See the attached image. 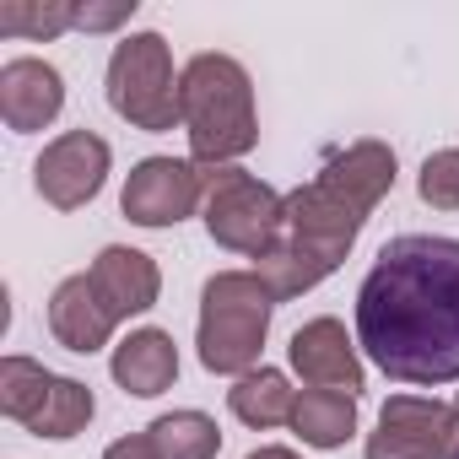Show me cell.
Here are the masks:
<instances>
[{"label":"cell","instance_id":"cell-1","mask_svg":"<svg viewBox=\"0 0 459 459\" xmlns=\"http://www.w3.org/2000/svg\"><path fill=\"white\" fill-rule=\"evenodd\" d=\"M357 341L394 384L459 378V238H389L357 292Z\"/></svg>","mask_w":459,"mask_h":459},{"label":"cell","instance_id":"cell-2","mask_svg":"<svg viewBox=\"0 0 459 459\" xmlns=\"http://www.w3.org/2000/svg\"><path fill=\"white\" fill-rule=\"evenodd\" d=\"M394 189V152L384 141H357L351 152H341L335 162H325V173L303 189L287 195V221L271 255L255 260V276L276 292V303L319 287L346 249L357 244L368 211Z\"/></svg>","mask_w":459,"mask_h":459},{"label":"cell","instance_id":"cell-3","mask_svg":"<svg viewBox=\"0 0 459 459\" xmlns=\"http://www.w3.org/2000/svg\"><path fill=\"white\" fill-rule=\"evenodd\" d=\"M178 103H184V130L189 152L205 168H227L260 141L255 119V87L249 71L227 55H195L178 76Z\"/></svg>","mask_w":459,"mask_h":459},{"label":"cell","instance_id":"cell-4","mask_svg":"<svg viewBox=\"0 0 459 459\" xmlns=\"http://www.w3.org/2000/svg\"><path fill=\"white\" fill-rule=\"evenodd\" d=\"M276 292L255 271H221L200 292V362L211 373H255Z\"/></svg>","mask_w":459,"mask_h":459},{"label":"cell","instance_id":"cell-5","mask_svg":"<svg viewBox=\"0 0 459 459\" xmlns=\"http://www.w3.org/2000/svg\"><path fill=\"white\" fill-rule=\"evenodd\" d=\"M281 221H287V200L260 184L244 168H211L205 173V233L233 249V255H271L281 238Z\"/></svg>","mask_w":459,"mask_h":459},{"label":"cell","instance_id":"cell-6","mask_svg":"<svg viewBox=\"0 0 459 459\" xmlns=\"http://www.w3.org/2000/svg\"><path fill=\"white\" fill-rule=\"evenodd\" d=\"M108 103L135 130H173V125H184L173 60H168V44L157 33H130L114 49V60H108Z\"/></svg>","mask_w":459,"mask_h":459},{"label":"cell","instance_id":"cell-7","mask_svg":"<svg viewBox=\"0 0 459 459\" xmlns=\"http://www.w3.org/2000/svg\"><path fill=\"white\" fill-rule=\"evenodd\" d=\"M0 411L39 437H76L92 421V389L39 368L33 357L0 362Z\"/></svg>","mask_w":459,"mask_h":459},{"label":"cell","instance_id":"cell-8","mask_svg":"<svg viewBox=\"0 0 459 459\" xmlns=\"http://www.w3.org/2000/svg\"><path fill=\"white\" fill-rule=\"evenodd\" d=\"M205 200V173L178 157H146L125 184V216L141 227H173Z\"/></svg>","mask_w":459,"mask_h":459},{"label":"cell","instance_id":"cell-9","mask_svg":"<svg viewBox=\"0 0 459 459\" xmlns=\"http://www.w3.org/2000/svg\"><path fill=\"white\" fill-rule=\"evenodd\" d=\"M33 173H39V195L55 211H76L108 178V141L92 135V130H71V135H60V141L44 146V157H39Z\"/></svg>","mask_w":459,"mask_h":459},{"label":"cell","instance_id":"cell-10","mask_svg":"<svg viewBox=\"0 0 459 459\" xmlns=\"http://www.w3.org/2000/svg\"><path fill=\"white\" fill-rule=\"evenodd\" d=\"M454 405L421 394H389L378 411V432L368 437V459H443Z\"/></svg>","mask_w":459,"mask_h":459},{"label":"cell","instance_id":"cell-11","mask_svg":"<svg viewBox=\"0 0 459 459\" xmlns=\"http://www.w3.org/2000/svg\"><path fill=\"white\" fill-rule=\"evenodd\" d=\"M292 368L303 373V384L314 389H341V394H357L362 389V362H357V346L346 341V325L341 319H314L292 335Z\"/></svg>","mask_w":459,"mask_h":459},{"label":"cell","instance_id":"cell-12","mask_svg":"<svg viewBox=\"0 0 459 459\" xmlns=\"http://www.w3.org/2000/svg\"><path fill=\"white\" fill-rule=\"evenodd\" d=\"M65 103V87H60V71L44 65V60H6L0 65V114L17 135L28 130H44Z\"/></svg>","mask_w":459,"mask_h":459},{"label":"cell","instance_id":"cell-13","mask_svg":"<svg viewBox=\"0 0 459 459\" xmlns=\"http://www.w3.org/2000/svg\"><path fill=\"white\" fill-rule=\"evenodd\" d=\"M114 325H119V319H114L108 303L98 298L92 276H71V281L55 287V298H49V330H55V341H60L65 351L92 357L98 346H108Z\"/></svg>","mask_w":459,"mask_h":459},{"label":"cell","instance_id":"cell-14","mask_svg":"<svg viewBox=\"0 0 459 459\" xmlns=\"http://www.w3.org/2000/svg\"><path fill=\"white\" fill-rule=\"evenodd\" d=\"M87 276H92V287H98V298L108 303L114 319L146 314L157 303V292H162V276H157V265L141 249H103Z\"/></svg>","mask_w":459,"mask_h":459},{"label":"cell","instance_id":"cell-15","mask_svg":"<svg viewBox=\"0 0 459 459\" xmlns=\"http://www.w3.org/2000/svg\"><path fill=\"white\" fill-rule=\"evenodd\" d=\"M178 378V346L168 330H135L114 346V384L135 400L162 394Z\"/></svg>","mask_w":459,"mask_h":459},{"label":"cell","instance_id":"cell-16","mask_svg":"<svg viewBox=\"0 0 459 459\" xmlns=\"http://www.w3.org/2000/svg\"><path fill=\"white\" fill-rule=\"evenodd\" d=\"M292 427H298V437L314 443V448H341V443L357 432V394L308 389V394H298V405H292Z\"/></svg>","mask_w":459,"mask_h":459},{"label":"cell","instance_id":"cell-17","mask_svg":"<svg viewBox=\"0 0 459 459\" xmlns=\"http://www.w3.org/2000/svg\"><path fill=\"white\" fill-rule=\"evenodd\" d=\"M227 405H233V416L249 421V427H281V421H292L298 394L287 389V373L255 368V373H244L233 389H227Z\"/></svg>","mask_w":459,"mask_h":459},{"label":"cell","instance_id":"cell-18","mask_svg":"<svg viewBox=\"0 0 459 459\" xmlns=\"http://www.w3.org/2000/svg\"><path fill=\"white\" fill-rule=\"evenodd\" d=\"M152 443L162 459H216L221 448V432L205 411H173V416H157L152 427Z\"/></svg>","mask_w":459,"mask_h":459},{"label":"cell","instance_id":"cell-19","mask_svg":"<svg viewBox=\"0 0 459 459\" xmlns=\"http://www.w3.org/2000/svg\"><path fill=\"white\" fill-rule=\"evenodd\" d=\"M65 28H76V6H28V0H6V6H0V33L55 39Z\"/></svg>","mask_w":459,"mask_h":459},{"label":"cell","instance_id":"cell-20","mask_svg":"<svg viewBox=\"0 0 459 459\" xmlns=\"http://www.w3.org/2000/svg\"><path fill=\"white\" fill-rule=\"evenodd\" d=\"M421 200L432 205V211H459V152L448 146V152H432L427 162H421Z\"/></svg>","mask_w":459,"mask_h":459},{"label":"cell","instance_id":"cell-21","mask_svg":"<svg viewBox=\"0 0 459 459\" xmlns=\"http://www.w3.org/2000/svg\"><path fill=\"white\" fill-rule=\"evenodd\" d=\"M130 12H135V0H119V6H76V28L103 33V28H119Z\"/></svg>","mask_w":459,"mask_h":459},{"label":"cell","instance_id":"cell-22","mask_svg":"<svg viewBox=\"0 0 459 459\" xmlns=\"http://www.w3.org/2000/svg\"><path fill=\"white\" fill-rule=\"evenodd\" d=\"M103 459H162V454H157L152 432H135V437H119V443H108V454H103Z\"/></svg>","mask_w":459,"mask_h":459},{"label":"cell","instance_id":"cell-23","mask_svg":"<svg viewBox=\"0 0 459 459\" xmlns=\"http://www.w3.org/2000/svg\"><path fill=\"white\" fill-rule=\"evenodd\" d=\"M443 459H459V405H454V421H448V448H443Z\"/></svg>","mask_w":459,"mask_h":459},{"label":"cell","instance_id":"cell-24","mask_svg":"<svg viewBox=\"0 0 459 459\" xmlns=\"http://www.w3.org/2000/svg\"><path fill=\"white\" fill-rule=\"evenodd\" d=\"M249 459H298V454H292V448H255Z\"/></svg>","mask_w":459,"mask_h":459}]
</instances>
